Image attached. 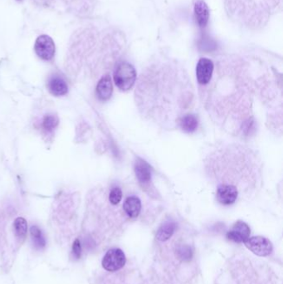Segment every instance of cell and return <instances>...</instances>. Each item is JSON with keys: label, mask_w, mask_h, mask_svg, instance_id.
<instances>
[{"label": "cell", "mask_w": 283, "mask_h": 284, "mask_svg": "<svg viewBox=\"0 0 283 284\" xmlns=\"http://www.w3.org/2000/svg\"><path fill=\"white\" fill-rule=\"evenodd\" d=\"M195 16L198 25L200 28H205L209 20V9L203 0H198L195 3Z\"/></svg>", "instance_id": "cell-10"}, {"label": "cell", "mask_w": 283, "mask_h": 284, "mask_svg": "<svg viewBox=\"0 0 283 284\" xmlns=\"http://www.w3.org/2000/svg\"><path fill=\"white\" fill-rule=\"evenodd\" d=\"M122 199V191L119 187H115L111 189L110 195H109V201L112 204H118Z\"/></svg>", "instance_id": "cell-18"}, {"label": "cell", "mask_w": 283, "mask_h": 284, "mask_svg": "<svg viewBox=\"0 0 283 284\" xmlns=\"http://www.w3.org/2000/svg\"><path fill=\"white\" fill-rule=\"evenodd\" d=\"M15 234L18 239L20 240H24L28 232V223L25 219L19 217L15 220L14 223Z\"/></svg>", "instance_id": "cell-16"}, {"label": "cell", "mask_w": 283, "mask_h": 284, "mask_svg": "<svg viewBox=\"0 0 283 284\" xmlns=\"http://www.w3.org/2000/svg\"><path fill=\"white\" fill-rule=\"evenodd\" d=\"M136 80V69L131 63L122 61L117 65L114 72V81L119 89L121 91L131 89Z\"/></svg>", "instance_id": "cell-1"}, {"label": "cell", "mask_w": 283, "mask_h": 284, "mask_svg": "<svg viewBox=\"0 0 283 284\" xmlns=\"http://www.w3.org/2000/svg\"><path fill=\"white\" fill-rule=\"evenodd\" d=\"M244 243L251 252L258 256H268L273 250L272 242L265 237H251L245 241Z\"/></svg>", "instance_id": "cell-3"}, {"label": "cell", "mask_w": 283, "mask_h": 284, "mask_svg": "<svg viewBox=\"0 0 283 284\" xmlns=\"http://www.w3.org/2000/svg\"><path fill=\"white\" fill-rule=\"evenodd\" d=\"M123 208L129 217L136 218L142 210V202L138 197L130 196L124 202Z\"/></svg>", "instance_id": "cell-12"}, {"label": "cell", "mask_w": 283, "mask_h": 284, "mask_svg": "<svg viewBox=\"0 0 283 284\" xmlns=\"http://www.w3.org/2000/svg\"><path fill=\"white\" fill-rule=\"evenodd\" d=\"M126 259L121 248H111L102 259V266L108 272H116L125 266Z\"/></svg>", "instance_id": "cell-2"}, {"label": "cell", "mask_w": 283, "mask_h": 284, "mask_svg": "<svg viewBox=\"0 0 283 284\" xmlns=\"http://www.w3.org/2000/svg\"><path fill=\"white\" fill-rule=\"evenodd\" d=\"M19 1H21V0H19Z\"/></svg>", "instance_id": "cell-21"}, {"label": "cell", "mask_w": 283, "mask_h": 284, "mask_svg": "<svg viewBox=\"0 0 283 284\" xmlns=\"http://www.w3.org/2000/svg\"><path fill=\"white\" fill-rule=\"evenodd\" d=\"M214 72V63L210 59L203 58L198 61L196 67V77L199 83L206 85L211 80Z\"/></svg>", "instance_id": "cell-5"}, {"label": "cell", "mask_w": 283, "mask_h": 284, "mask_svg": "<svg viewBox=\"0 0 283 284\" xmlns=\"http://www.w3.org/2000/svg\"><path fill=\"white\" fill-rule=\"evenodd\" d=\"M113 92V86L110 76H104L101 78L97 86V96L101 101H107L111 98Z\"/></svg>", "instance_id": "cell-9"}, {"label": "cell", "mask_w": 283, "mask_h": 284, "mask_svg": "<svg viewBox=\"0 0 283 284\" xmlns=\"http://www.w3.org/2000/svg\"><path fill=\"white\" fill-rule=\"evenodd\" d=\"M238 189L231 184H221L217 190V200L224 205L234 203L238 198Z\"/></svg>", "instance_id": "cell-7"}, {"label": "cell", "mask_w": 283, "mask_h": 284, "mask_svg": "<svg viewBox=\"0 0 283 284\" xmlns=\"http://www.w3.org/2000/svg\"><path fill=\"white\" fill-rule=\"evenodd\" d=\"M197 117L193 115H187L182 117L181 120V126L182 130L188 133H192L198 127Z\"/></svg>", "instance_id": "cell-15"}, {"label": "cell", "mask_w": 283, "mask_h": 284, "mask_svg": "<svg viewBox=\"0 0 283 284\" xmlns=\"http://www.w3.org/2000/svg\"><path fill=\"white\" fill-rule=\"evenodd\" d=\"M48 89L50 91L52 94L54 95L56 97H60V96H63L66 95L68 92V86H67V82L65 81L64 79L60 78V77H53L51 78L48 84Z\"/></svg>", "instance_id": "cell-11"}, {"label": "cell", "mask_w": 283, "mask_h": 284, "mask_svg": "<svg viewBox=\"0 0 283 284\" xmlns=\"http://www.w3.org/2000/svg\"><path fill=\"white\" fill-rule=\"evenodd\" d=\"M59 117H57V116H55V115H47L43 118L42 125L43 129H45L46 131H52L57 127V125H59Z\"/></svg>", "instance_id": "cell-17"}, {"label": "cell", "mask_w": 283, "mask_h": 284, "mask_svg": "<svg viewBox=\"0 0 283 284\" xmlns=\"http://www.w3.org/2000/svg\"><path fill=\"white\" fill-rule=\"evenodd\" d=\"M176 229V223L173 221H167L163 223L159 228L157 234H156V239L159 241L164 242L169 240Z\"/></svg>", "instance_id": "cell-13"}, {"label": "cell", "mask_w": 283, "mask_h": 284, "mask_svg": "<svg viewBox=\"0 0 283 284\" xmlns=\"http://www.w3.org/2000/svg\"><path fill=\"white\" fill-rule=\"evenodd\" d=\"M135 173L140 184H148L151 181V168L143 159L138 158L135 163Z\"/></svg>", "instance_id": "cell-8"}, {"label": "cell", "mask_w": 283, "mask_h": 284, "mask_svg": "<svg viewBox=\"0 0 283 284\" xmlns=\"http://www.w3.org/2000/svg\"><path fill=\"white\" fill-rule=\"evenodd\" d=\"M251 229L247 223L239 220L234 223L233 228L227 233V238L231 241L235 243H244L250 238Z\"/></svg>", "instance_id": "cell-6"}, {"label": "cell", "mask_w": 283, "mask_h": 284, "mask_svg": "<svg viewBox=\"0 0 283 284\" xmlns=\"http://www.w3.org/2000/svg\"><path fill=\"white\" fill-rule=\"evenodd\" d=\"M72 254L76 259H79L81 256V244L80 240H76L72 245Z\"/></svg>", "instance_id": "cell-20"}, {"label": "cell", "mask_w": 283, "mask_h": 284, "mask_svg": "<svg viewBox=\"0 0 283 284\" xmlns=\"http://www.w3.org/2000/svg\"><path fill=\"white\" fill-rule=\"evenodd\" d=\"M34 49L37 55L45 61H49L55 55V43L47 35H41L37 39Z\"/></svg>", "instance_id": "cell-4"}, {"label": "cell", "mask_w": 283, "mask_h": 284, "mask_svg": "<svg viewBox=\"0 0 283 284\" xmlns=\"http://www.w3.org/2000/svg\"><path fill=\"white\" fill-rule=\"evenodd\" d=\"M177 253L179 257L181 259H183V260H189V259H191L192 251L191 248H189V247L183 246V247L178 248Z\"/></svg>", "instance_id": "cell-19"}, {"label": "cell", "mask_w": 283, "mask_h": 284, "mask_svg": "<svg viewBox=\"0 0 283 284\" xmlns=\"http://www.w3.org/2000/svg\"><path fill=\"white\" fill-rule=\"evenodd\" d=\"M30 233L34 248L38 250L43 249L46 247V240L41 229L38 226H32L30 228Z\"/></svg>", "instance_id": "cell-14"}]
</instances>
